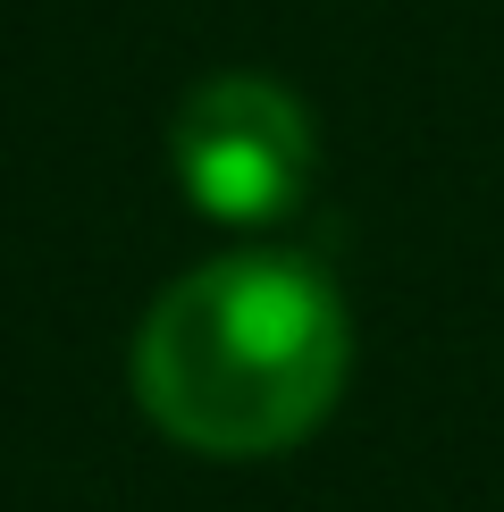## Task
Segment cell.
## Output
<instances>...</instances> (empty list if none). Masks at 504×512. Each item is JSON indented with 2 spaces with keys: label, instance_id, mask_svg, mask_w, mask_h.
I'll return each mask as SVG.
<instances>
[{
  "label": "cell",
  "instance_id": "cell-1",
  "mask_svg": "<svg viewBox=\"0 0 504 512\" xmlns=\"http://www.w3.org/2000/svg\"><path fill=\"white\" fill-rule=\"evenodd\" d=\"M353 328L303 252H227L160 294L135 328V403L202 454H278L336 412Z\"/></svg>",
  "mask_w": 504,
  "mask_h": 512
},
{
  "label": "cell",
  "instance_id": "cell-2",
  "mask_svg": "<svg viewBox=\"0 0 504 512\" xmlns=\"http://www.w3.org/2000/svg\"><path fill=\"white\" fill-rule=\"evenodd\" d=\"M168 168L202 219L269 227L311 185V118L269 76H210L168 118Z\"/></svg>",
  "mask_w": 504,
  "mask_h": 512
}]
</instances>
